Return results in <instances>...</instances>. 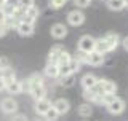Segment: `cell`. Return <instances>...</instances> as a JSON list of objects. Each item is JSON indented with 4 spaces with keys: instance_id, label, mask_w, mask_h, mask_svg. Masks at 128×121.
Here are the masks:
<instances>
[{
    "instance_id": "484cf974",
    "label": "cell",
    "mask_w": 128,
    "mask_h": 121,
    "mask_svg": "<svg viewBox=\"0 0 128 121\" xmlns=\"http://www.w3.org/2000/svg\"><path fill=\"white\" fill-rule=\"evenodd\" d=\"M66 5V0H48V6L51 10H59Z\"/></svg>"
},
{
    "instance_id": "9a60e30c",
    "label": "cell",
    "mask_w": 128,
    "mask_h": 121,
    "mask_svg": "<svg viewBox=\"0 0 128 121\" xmlns=\"http://www.w3.org/2000/svg\"><path fill=\"white\" fill-rule=\"evenodd\" d=\"M5 89L10 92V94H21V92L24 91V83H21L19 80H13V81L6 83V88Z\"/></svg>"
},
{
    "instance_id": "e575fe53",
    "label": "cell",
    "mask_w": 128,
    "mask_h": 121,
    "mask_svg": "<svg viewBox=\"0 0 128 121\" xmlns=\"http://www.w3.org/2000/svg\"><path fill=\"white\" fill-rule=\"evenodd\" d=\"M5 88H6V83H5V80H3L2 76H0V92L5 89Z\"/></svg>"
},
{
    "instance_id": "ba28073f",
    "label": "cell",
    "mask_w": 128,
    "mask_h": 121,
    "mask_svg": "<svg viewBox=\"0 0 128 121\" xmlns=\"http://www.w3.org/2000/svg\"><path fill=\"white\" fill-rule=\"evenodd\" d=\"M16 30H18V34L21 35V37H30L32 34H34V24L30 22H26V21H19L18 26H16Z\"/></svg>"
},
{
    "instance_id": "7a4b0ae2",
    "label": "cell",
    "mask_w": 128,
    "mask_h": 121,
    "mask_svg": "<svg viewBox=\"0 0 128 121\" xmlns=\"http://www.w3.org/2000/svg\"><path fill=\"white\" fill-rule=\"evenodd\" d=\"M94 43H96V38L91 37V35H82L77 42V50L78 51H83V53H91L94 51Z\"/></svg>"
},
{
    "instance_id": "8992f818",
    "label": "cell",
    "mask_w": 128,
    "mask_h": 121,
    "mask_svg": "<svg viewBox=\"0 0 128 121\" xmlns=\"http://www.w3.org/2000/svg\"><path fill=\"white\" fill-rule=\"evenodd\" d=\"M85 64L91 67H99L104 64V54L98 53V51H91V53L86 54V59H85Z\"/></svg>"
},
{
    "instance_id": "1f68e13d",
    "label": "cell",
    "mask_w": 128,
    "mask_h": 121,
    "mask_svg": "<svg viewBox=\"0 0 128 121\" xmlns=\"http://www.w3.org/2000/svg\"><path fill=\"white\" fill-rule=\"evenodd\" d=\"M8 30H10V29H8V27L5 26V24H0V37H5Z\"/></svg>"
},
{
    "instance_id": "6da1fadb",
    "label": "cell",
    "mask_w": 128,
    "mask_h": 121,
    "mask_svg": "<svg viewBox=\"0 0 128 121\" xmlns=\"http://www.w3.org/2000/svg\"><path fill=\"white\" fill-rule=\"evenodd\" d=\"M96 94H115L117 92V84L114 81H110V80H98V83H96V86L93 88Z\"/></svg>"
},
{
    "instance_id": "ab89813d",
    "label": "cell",
    "mask_w": 128,
    "mask_h": 121,
    "mask_svg": "<svg viewBox=\"0 0 128 121\" xmlns=\"http://www.w3.org/2000/svg\"><path fill=\"white\" fill-rule=\"evenodd\" d=\"M66 2H67V0H66Z\"/></svg>"
},
{
    "instance_id": "30bf717a",
    "label": "cell",
    "mask_w": 128,
    "mask_h": 121,
    "mask_svg": "<svg viewBox=\"0 0 128 121\" xmlns=\"http://www.w3.org/2000/svg\"><path fill=\"white\" fill-rule=\"evenodd\" d=\"M50 32H51V37H53V38L61 40V38H64L67 35V27L64 26V24H61V22H56V24L51 26Z\"/></svg>"
},
{
    "instance_id": "44dd1931",
    "label": "cell",
    "mask_w": 128,
    "mask_h": 121,
    "mask_svg": "<svg viewBox=\"0 0 128 121\" xmlns=\"http://www.w3.org/2000/svg\"><path fill=\"white\" fill-rule=\"evenodd\" d=\"M106 5L112 11H120L125 8V2L123 0H106Z\"/></svg>"
},
{
    "instance_id": "603a6c76",
    "label": "cell",
    "mask_w": 128,
    "mask_h": 121,
    "mask_svg": "<svg viewBox=\"0 0 128 121\" xmlns=\"http://www.w3.org/2000/svg\"><path fill=\"white\" fill-rule=\"evenodd\" d=\"M0 76L5 80V83H10V81H13V80L16 78V73H14V70L11 67H8L3 72H0Z\"/></svg>"
},
{
    "instance_id": "8d00e7d4",
    "label": "cell",
    "mask_w": 128,
    "mask_h": 121,
    "mask_svg": "<svg viewBox=\"0 0 128 121\" xmlns=\"http://www.w3.org/2000/svg\"><path fill=\"white\" fill-rule=\"evenodd\" d=\"M6 3H8V0H0V10H3Z\"/></svg>"
},
{
    "instance_id": "f546056e",
    "label": "cell",
    "mask_w": 128,
    "mask_h": 121,
    "mask_svg": "<svg viewBox=\"0 0 128 121\" xmlns=\"http://www.w3.org/2000/svg\"><path fill=\"white\" fill-rule=\"evenodd\" d=\"M115 97H117L115 94H104V97H102V105H109V104H110Z\"/></svg>"
},
{
    "instance_id": "836d02e7",
    "label": "cell",
    "mask_w": 128,
    "mask_h": 121,
    "mask_svg": "<svg viewBox=\"0 0 128 121\" xmlns=\"http://www.w3.org/2000/svg\"><path fill=\"white\" fill-rule=\"evenodd\" d=\"M6 13H5V10H0V24H3L5 22V19H6Z\"/></svg>"
},
{
    "instance_id": "f35d334b",
    "label": "cell",
    "mask_w": 128,
    "mask_h": 121,
    "mask_svg": "<svg viewBox=\"0 0 128 121\" xmlns=\"http://www.w3.org/2000/svg\"><path fill=\"white\" fill-rule=\"evenodd\" d=\"M123 2H125V0H123Z\"/></svg>"
},
{
    "instance_id": "5b68a950",
    "label": "cell",
    "mask_w": 128,
    "mask_h": 121,
    "mask_svg": "<svg viewBox=\"0 0 128 121\" xmlns=\"http://www.w3.org/2000/svg\"><path fill=\"white\" fill-rule=\"evenodd\" d=\"M0 108H2L3 113L13 115V113H16V110H18V102H16L13 97H5L0 102Z\"/></svg>"
},
{
    "instance_id": "ac0fdd59",
    "label": "cell",
    "mask_w": 128,
    "mask_h": 121,
    "mask_svg": "<svg viewBox=\"0 0 128 121\" xmlns=\"http://www.w3.org/2000/svg\"><path fill=\"white\" fill-rule=\"evenodd\" d=\"M29 94L34 97V100L43 99V97H46V86H45V84H42V86H37V88H34V89H30Z\"/></svg>"
},
{
    "instance_id": "5bb4252c",
    "label": "cell",
    "mask_w": 128,
    "mask_h": 121,
    "mask_svg": "<svg viewBox=\"0 0 128 121\" xmlns=\"http://www.w3.org/2000/svg\"><path fill=\"white\" fill-rule=\"evenodd\" d=\"M104 40L107 42V45H109V50L114 51L115 48H117L120 43H122V40H120L118 34H115V32H109V34L104 35Z\"/></svg>"
},
{
    "instance_id": "9c48e42d",
    "label": "cell",
    "mask_w": 128,
    "mask_h": 121,
    "mask_svg": "<svg viewBox=\"0 0 128 121\" xmlns=\"http://www.w3.org/2000/svg\"><path fill=\"white\" fill-rule=\"evenodd\" d=\"M38 16H40V8L37 5H32L30 8H27V10H26V13H24V16H22V21L34 24L38 19Z\"/></svg>"
},
{
    "instance_id": "ffe728a7",
    "label": "cell",
    "mask_w": 128,
    "mask_h": 121,
    "mask_svg": "<svg viewBox=\"0 0 128 121\" xmlns=\"http://www.w3.org/2000/svg\"><path fill=\"white\" fill-rule=\"evenodd\" d=\"M75 73H69V75H64V76H59V84L64 88H70V86H74V83H75Z\"/></svg>"
},
{
    "instance_id": "2e32d148",
    "label": "cell",
    "mask_w": 128,
    "mask_h": 121,
    "mask_svg": "<svg viewBox=\"0 0 128 121\" xmlns=\"http://www.w3.org/2000/svg\"><path fill=\"white\" fill-rule=\"evenodd\" d=\"M45 76H48V78H51V80L59 78V65H58V64L46 62V65H45Z\"/></svg>"
},
{
    "instance_id": "74e56055",
    "label": "cell",
    "mask_w": 128,
    "mask_h": 121,
    "mask_svg": "<svg viewBox=\"0 0 128 121\" xmlns=\"http://www.w3.org/2000/svg\"><path fill=\"white\" fill-rule=\"evenodd\" d=\"M125 6H128V0H125Z\"/></svg>"
},
{
    "instance_id": "83f0119b",
    "label": "cell",
    "mask_w": 128,
    "mask_h": 121,
    "mask_svg": "<svg viewBox=\"0 0 128 121\" xmlns=\"http://www.w3.org/2000/svg\"><path fill=\"white\" fill-rule=\"evenodd\" d=\"M72 2H74L75 8H80V10H83V8H88V6H90L93 0H72Z\"/></svg>"
},
{
    "instance_id": "52a82bcc",
    "label": "cell",
    "mask_w": 128,
    "mask_h": 121,
    "mask_svg": "<svg viewBox=\"0 0 128 121\" xmlns=\"http://www.w3.org/2000/svg\"><path fill=\"white\" fill-rule=\"evenodd\" d=\"M42 84H45L43 76L40 75V73H32L29 78L26 80L24 88H27V91H30V89H34V88H37V86H42Z\"/></svg>"
},
{
    "instance_id": "4fadbf2b",
    "label": "cell",
    "mask_w": 128,
    "mask_h": 121,
    "mask_svg": "<svg viewBox=\"0 0 128 121\" xmlns=\"http://www.w3.org/2000/svg\"><path fill=\"white\" fill-rule=\"evenodd\" d=\"M98 76L93 75V73H86V75H83V78L80 80V83H82V86H83V89H93V88L96 86V83H98Z\"/></svg>"
},
{
    "instance_id": "e0dca14e",
    "label": "cell",
    "mask_w": 128,
    "mask_h": 121,
    "mask_svg": "<svg viewBox=\"0 0 128 121\" xmlns=\"http://www.w3.org/2000/svg\"><path fill=\"white\" fill-rule=\"evenodd\" d=\"M62 51H64V48H62L61 45H54V46H51L50 53H48V62L58 64V59H59V56L62 54Z\"/></svg>"
},
{
    "instance_id": "277c9868",
    "label": "cell",
    "mask_w": 128,
    "mask_h": 121,
    "mask_svg": "<svg viewBox=\"0 0 128 121\" xmlns=\"http://www.w3.org/2000/svg\"><path fill=\"white\" fill-rule=\"evenodd\" d=\"M125 107H126V105H125V100L120 99V97H115V99L109 104V105H106L107 112H109L110 115H120V113H123Z\"/></svg>"
},
{
    "instance_id": "f1b7e54d",
    "label": "cell",
    "mask_w": 128,
    "mask_h": 121,
    "mask_svg": "<svg viewBox=\"0 0 128 121\" xmlns=\"http://www.w3.org/2000/svg\"><path fill=\"white\" fill-rule=\"evenodd\" d=\"M74 59L77 60V62H80V64H85V59H86V53H83V51H78V50H77V53H75Z\"/></svg>"
},
{
    "instance_id": "d6a6232c",
    "label": "cell",
    "mask_w": 128,
    "mask_h": 121,
    "mask_svg": "<svg viewBox=\"0 0 128 121\" xmlns=\"http://www.w3.org/2000/svg\"><path fill=\"white\" fill-rule=\"evenodd\" d=\"M11 121H27V118H26V115H14L11 118Z\"/></svg>"
},
{
    "instance_id": "3957f363",
    "label": "cell",
    "mask_w": 128,
    "mask_h": 121,
    "mask_svg": "<svg viewBox=\"0 0 128 121\" xmlns=\"http://www.w3.org/2000/svg\"><path fill=\"white\" fill-rule=\"evenodd\" d=\"M67 22H69L70 26H74V27L82 26V24L85 22V13H83L80 8L70 10L69 13H67Z\"/></svg>"
},
{
    "instance_id": "7402d4cb",
    "label": "cell",
    "mask_w": 128,
    "mask_h": 121,
    "mask_svg": "<svg viewBox=\"0 0 128 121\" xmlns=\"http://www.w3.org/2000/svg\"><path fill=\"white\" fill-rule=\"evenodd\" d=\"M77 112H78V115L82 116V118H86V116H90L93 113V107H91L90 102H85V104H82V105L78 107Z\"/></svg>"
},
{
    "instance_id": "cb8c5ba5",
    "label": "cell",
    "mask_w": 128,
    "mask_h": 121,
    "mask_svg": "<svg viewBox=\"0 0 128 121\" xmlns=\"http://www.w3.org/2000/svg\"><path fill=\"white\" fill-rule=\"evenodd\" d=\"M58 116H59V113L53 108V105H51V107L46 110V113L43 115V118H45L46 121H56V120H58Z\"/></svg>"
},
{
    "instance_id": "d4e9b609",
    "label": "cell",
    "mask_w": 128,
    "mask_h": 121,
    "mask_svg": "<svg viewBox=\"0 0 128 121\" xmlns=\"http://www.w3.org/2000/svg\"><path fill=\"white\" fill-rule=\"evenodd\" d=\"M70 60H72V56L67 53L66 50H64V51H62V54L59 56V59H58V65H59V67H61V65H66V64H69Z\"/></svg>"
},
{
    "instance_id": "7c38bea8",
    "label": "cell",
    "mask_w": 128,
    "mask_h": 121,
    "mask_svg": "<svg viewBox=\"0 0 128 121\" xmlns=\"http://www.w3.org/2000/svg\"><path fill=\"white\" fill-rule=\"evenodd\" d=\"M53 108L58 112L59 115H64V113H67V112L70 110V104H69V100H67V99L59 97V99H56L54 102H53Z\"/></svg>"
},
{
    "instance_id": "d590c367",
    "label": "cell",
    "mask_w": 128,
    "mask_h": 121,
    "mask_svg": "<svg viewBox=\"0 0 128 121\" xmlns=\"http://www.w3.org/2000/svg\"><path fill=\"white\" fill-rule=\"evenodd\" d=\"M122 45H123V48H125V50L128 51V35H126V37L122 40Z\"/></svg>"
},
{
    "instance_id": "4dcf8cb0",
    "label": "cell",
    "mask_w": 128,
    "mask_h": 121,
    "mask_svg": "<svg viewBox=\"0 0 128 121\" xmlns=\"http://www.w3.org/2000/svg\"><path fill=\"white\" fill-rule=\"evenodd\" d=\"M8 67H11L10 65V60H8L6 58H0V72H3Z\"/></svg>"
},
{
    "instance_id": "d6986e66",
    "label": "cell",
    "mask_w": 128,
    "mask_h": 121,
    "mask_svg": "<svg viewBox=\"0 0 128 121\" xmlns=\"http://www.w3.org/2000/svg\"><path fill=\"white\" fill-rule=\"evenodd\" d=\"M94 51H98V53H101V54H106V53H109V45H107V42L102 38H96V43H94Z\"/></svg>"
},
{
    "instance_id": "8fae6325",
    "label": "cell",
    "mask_w": 128,
    "mask_h": 121,
    "mask_svg": "<svg viewBox=\"0 0 128 121\" xmlns=\"http://www.w3.org/2000/svg\"><path fill=\"white\" fill-rule=\"evenodd\" d=\"M53 104H51V100H48L46 97H43V99H38V100H35V105H34V110H35V113L37 115H45L46 113V110L50 108Z\"/></svg>"
},
{
    "instance_id": "4316f807",
    "label": "cell",
    "mask_w": 128,
    "mask_h": 121,
    "mask_svg": "<svg viewBox=\"0 0 128 121\" xmlns=\"http://www.w3.org/2000/svg\"><path fill=\"white\" fill-rule=\"evenodd\" d=\"M16 5L21 6L22 10H27V8H30L32 5H35V0H16Z\"/></svg>"
}]
</instances>
